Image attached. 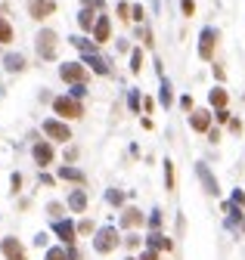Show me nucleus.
<instances>
[{
	"instance_id": "obj_1",
	"label": "nucleus",
	"mask_w": 245,
	"mask_h": 260,
	"mask_svg": "<svg viewBox=\"0 0 245 260\" xmlns=\"http://www.w3.org/2000/svg\"><path fill=\"white\" fill-rule=\"evenodd\" d=\"M93 248H96L99 254H109L112 248H118V232H115V226H102V229L96 232V238H93Z\"/></svg>"
},
{
	"instance_id": "obj_2",
	"label": "nucleus",
	"mask_w": 245,
	"mask_h": 260,
	"mask_svg": "<svg viewBox=\"0 0 245 260\" xmlns=\"http://www.w3.org/2000/svg\"><path fill=\"white\" fill-rule=\"evenodd\" d=\"M53 111H56V115H62V118H81V115H84L81 102L68 99V96H59V99H53Z\"/></svg>"
},
{
	"instance_id": "obj_3",
	"label": "nucleus",
	"mask_w": 245,
	"mask_h": 260,
	"mask_svg": "<svg viewBox=\"0 0 245 260\" xmlns=\"http://www.w3.org/2000/svg\"><path fill=\"white\" fill-rule=\"evenodd\" d=\"M38 53H41V59H53L56 56V31L44 28L38 34Z\"/></svg>"
},
{
	"instance_id": "obj_4",
	"label": "nucleus",
	"mask_w": 245,
	"mask_h": 260,
	"mask_svg": "<svg viewBox=\"0 0 245 260\" xmlns=\"http://www.w3.org/2000/svg\"><path fill=\"white\" fill-rule=\"evenodd\" d=\"M59 74H62V81H72V84H84V78H87V68H84L81 62H65V65L59 68Z\"/></svg>"
},
{
	"instance_id": "obj_5",
	"label": "nucleus",
	"mask_w": 245,
	"mask_h": 260,
	"mask_svg": "<svg viewBox=\"0 0 245 260\" xmlns=\"http://www.w3.org/2000/svg\"><path fill=\"white\" fill-rule=\"evenodd\" d=\"M56 10V0H28V13L34 19H47V16H53Z\"/></svg>"
},
{
	"instance_id": "obj_6",
	"label": "nucleus",
	"mask_w": 245,
	"mask_h": 260,
	"mask_svg": "<svg viewBox=\"0 0 245 260\" xmlns=\"http://www.w3.org/2000/svg\"><path fill=\"white\" fill-rule=\"evenodd\" d=\"M214 44H217V31L214 28H205L202 31V41H199V56H202V59H211Z\"/></svg>"
},
{
	"instance_id": "obj_7",
	"label": "nucleus",
	"mask_w": 245,
	"mask_h": 260,
	"mask_svg": "<svg viewBox=\"0 0 245 260\" xmlns=\"http://www.w3.org/2000/svg\"><path fill=\"white\" fill-rule=\"evenodd\" d=\"M44 134L47 137H53V140H72V130H68L65 124H59V121H44Z\"/></svg>"
},
{
	"instance_id": "obj_8",
	"label": "nucleus",
	"mask_w": 245,
	"mask_h": 260,
	"mask_svg": "<svg viewBox=\"0 0 245 260\" xmlns=\"http://www.w3.org/2000/svg\"><path fill=\"white\" fill-rule=\"evenodd\" d=\"M196 174H199V180H202V186H205L208 195H217L220 192L217 189V180L211 177V171H208V164H196Z\"/></svg>"
},
{
	"instance_id": "obj_9",
	"label": "nucleus",
	"mask_w": 245,
	"mask_h": 260,
	"mask_svg": "<svg viewBox=\"0 0 245 260\" xmlns=\"http://www.w3.org/2000/svg\"><path fill=\"white\" fill-rule=\"evenodd\" d=\"M75 232H78V229H75V226H72V223H68V220H56V235H59V238L65 241L68 248L75 245Z\"/></svg>"
},
{
	"instance_id": "obj_10",
	"label": "nucleus",
	"mask_w": 245,
	"mask_h": 260,
	"mask_svg": "<svg viewBox=\"0 0 245 260\" xmlns=\"http://www.w3.org/2000/svg\"><path fill=\"white\" fill-rule=\"evenodd\" d=\"M4 254H7V260H25V251H22V245L16 238H4Z\"/></svg>"
},
{
	"instance_id": "obj_11",
	"label": "nucleus",
	"mask_w": 245,
	"mask_h": 260,
	"mask_svg": "<svg viewBox=\"0 0 245 260\" xmlns=\"http://www.w3.org/2000/svg\"><path fill=\"white\" fill-rule=\"evenodd\" d=\"M189 124H192V130H199V134H205V130H211V115H208V111H192Z\"/></svg>"
},
{
	"instance_id": "obj_12",
	"label": "nucleus",
	"mask_w": 245,
	"mask_h": 260,
	"mask_svg": "<svg viewBox=\"0 0 245 260\" xmlns=\"http://www.w3.org/2000/svg\"><path fill=\"white\" fill-rule=\"evenodd\" d=\"M109 28H112V25H109V16H99L96 25H93V41H96V44L109 41Z\"/></svg>"
},
{
	"instance_id": "obj_13",
	"label": "nucleus",
	"mask_w": 245,
	"mask_h": 260,
	"mask_svg": "<svg viewBox=\"0 0 245 260\" xmlns=\"http://www.w3.org/2000/svg\"><path fill=\"white\" fill-rule=\"evenodd\" d=\"M34 161H38L41 167L53 161V149H50V143H38V146H34Z\"/></svg>"
},
{
	"instance_id": "obj_14",
	"label": "nucleus",
	"mask_w": 245,
	"mask_h": 260,
	"mask_svg": "<svg viewBox=\"0 0 245 260\" xmlns=\"http://www.w3.org/2000/svg\"><path fill=\"white\" fill-rule=\"evenodd\" d=\"M87 65H90L96 74H109V62L102 59V56H96V53H87Z\"/></svg>"
},
{
	"instance_id": "obj_15",
	"label": "nucleus",
	"mask_w": 245,
	"mask_h": 260,
	"mask_svg": "<svg viewBox=\"0 0 245 260\" xmlns=\"http://www.w3.org/2000/svg\"><path fill=\"white\" fill-rule=\"evenodd\" d=\"M149 248H152V251H171L174 245H171V238H165L162 232H152V235H149Z\"/></svg>"
},
{
	"instance_id": "obj_16",
	"label": "nucleus",
	"mask_w": 245,
	"mask_h": 260,
	"mask_svg": "<svg viewBox=\"0 0 245 260\" xmlns=\"http://www.w3.org/2000/svg\"><path fill=\"white\" fill-rule=\"evenodd\" d=\"M143 223V214H140L137 208H128L125 214H121V226H140Z\"/></svg>"
},
{
	"instance_id": "obj_17",
	"label": "nucleus",
	"mask_w": 245,
	"mask_h": 260,
	"mask_svg": "<svg viewBox=\"0 0 245 260\" xmlns=\"http://www.w3.org/2000/svg\"><path fill=\"white\" fill-rule=\"evenodd\" d=\"M68 208H72V211H84L87 208V192L84 189H75L72 198H68Z\"/></svg>"
},
{
	"instance_id": "obj_18",
	"label": "nucleus",
	"mask_w": 245,
	"mask_h": 260,
	"mask_svg": "<svg viewBox=\"0 0 245 260\" xmlns=\"http://www.w3.org/2000/svg\"><path fill=\"white\" fill-rule=\"evenodd\" d=\"M62 180H75V183H84V171H78V167H62L59 171Z\"/></svg>"
},
{
	"instance_id": "obj_19",
	"label": "nucleus",
	"mask_w": 245,
	"mask_h": 260,
	"mask_svg": "<svg viewBox=\"0 0 245 260\" xmlns=\"http://www.w3.org/2000/svg\"><path fill=\"white\" fill-rule=\"evenodd\" d=\"M78 25H81L84 31H90V25H96V16L90 13V7H87V10H84V13L78 16Z\"/></svg>"
},
{
	"instance_id": "obj_20",
	"label": "nucleus",
	"mask_w": 245,
	"mask_h": 260,
	"mask_svg": "<svg viewBox=\"0 0 245 260\" xmlns=\"http://www.w3.org/2000/svg\"><path fill=\"white\" fill-rule=\"evenodd\" d=\"M4 62H7V71H22V68H25V59H22L19 53H16V56H7Z\"/></svg>"
},
{
	"instance_id": "obj_21",
	"label": "nucleus",
	"mask_w": 245,
	"mask_h": 260,
	"mask_svg": "<svg viewBox=\"0 0 245 260\" xmlns=\"http://www.w3.org/2000/svg\"><path fill=\"white\" fill-rule=\"evenodd\" d=\"M211 105H214V108H223V105H226V90H220V87L211 90Z\"/></svg>"
},
{
	"instance_id": "obj_22",
	"label": "nucleus",
	"mask_w": 245,
	"mask_h": 260,
	"mask_svg": "<svg viewBox=\"0 0 245 260\" xmlns=\"http://www.w3.org/2000/svg\"><path fill=\"white\" fill-rule=\"evenodd\" d=\"M7 41H13V28L7 19H0V44H7Z\"/></svg>"
},
{
	"instance_id": "obj_23",
	"label": "nucleus",
	"mask_w": 245,
	"mask_h": 260,
	"mask_svg": "<svg viewBox=\"0 0 245 260\" xmlns=\"http://www.w3.org/2000/svg\"><path fill=\"white\" fill-rule=\"evenodd\" d=\"M165 186H168V189H174V164L171 161H165Z\"/></svg>"
},
{
	"instance_id": "obj_24",
	"label": "nucleus",
	"mask_w": 245,
	"mask_h": 260,
	"mask_svg": "<svg viewBox=\"0 0 245 260\" xmlns=\"http://www.w3.org/2000/svg\"><path fill=\"white\" fill-rule=\"evenodd\" d=\"M65 257H68L65 248H50V251H47V260H65Z\"/></svg>"
},
{
	"instance_id": "obj_25",
	"label": "nucleus",
	"mask_w": 245,
	"mask_h": 260,
	"mask_svg": "<svg viewBox=\"0 0 245 260\" xmlns=\"http://www.w3.org/2000/svg\"><path fill=\"white\" fill-rule=\"evenodd\" d=\"M140 68H143V53L134 50V56H131V71H140Z\"/></svg>"
},
{
	"instance_id": "obj_26",
	"label": "nucleus",
	"mask_w": 245,
	"mask_h": 260,
	"mask_svg": "<svg viewBox=\"0 0 245 260\" xmlns=\"http://www.w3.org/2000/svg\"><path fill=\"white\" fill-rule=\"evenodd\" d=\"M159 96H162V102H165V105H171V102H174V96H171V84H168V81L162 84V93H159Z\"/></svg>"
},
{
	"instance_id": "obj_27",
	"label": "nucleus",
	"mask_w": 245,
	"mask_h": 260,
	"mask_svg": "<svg viewBox=\"0 0 245 260\" xmlns=\"http://www.w3.org/2000/svg\"><path fill=\"white\" fill-rule=\"evenodd\" d=\"M78 232H81V235H90V232H93V223H90V220H81V223H78Z\"/></svg>"
},
{
	"instance_id": "obj_28",
	"label": "nucleus",
	"mask_w": 245,
	"mask_h": 260,
	"mask_svg": "<svg viewBox=\"0 0 245 260\" xmlns=\"http://www.w3.org/2000/svg\"><path fill=\"white\" fill-rule=\"evenodd\" d=\"M47 211H50V217H62V204L50 201V204H47Z\"/></svg>"
},
{
	"instance_id": "obj_29",
	"label": "nucleus",
	"mask_w": 245,
	"mask_h": 260,
	"mask_svg": "<svg viewBox=\"0 0 245 260\" xmlns=\"http://www.w3.org/2000/svg\"><path fill=\"white\" fill-rule=\"evenodd\" d=\"M109 201H112V204H121V201H125V192H118V189H109Z\"/></svg>"
},
{
	"instance_id": "obj_30",
	"label": "nucleus",
	"mask_w": 245,
	"mask_h": 260,
	"mask_svg": "<svg viewBox=\"0 0 245 260\" xmlns=\"http://www.w3.org/2000/svg\"><path fill=\"white\" fill-rule=\"evenodd\" d=\"M180 7H183V13H186V16H192V13H196V4H192V0H183Z\"/></svg>"
},
{
	"instance_id": "obj_31",
	"label": "nucleus",
	"mask_w": 245,
	"mask_h": 260,
	"mask_svg": "<svg viewBox=\"0 0 245 260\" xmlns=\"http://www.w3.org/2000/svg\"><path fill=\"white\" fill-rule=\"evenodd\" d=\"M128 13H131V7H128V4H118V19H131Z\"/></svg>"
},
{
	"instance_id": "obj_32",
	"label": "nucleus",
	"mask_w": 245,
	"mask_h": 260,
	"mask_svg": "<svg viewBox=\"0 0 245 260\" xmlns=\"http://www.w3.org/2000/svg\"><path fill=\"white\" fill-rule=\"evenodd\" d=\"M10 186H13V192H19V186H22V177H19V174H13V180H10Z\"/></svg>"
},
{
	"instance_id": "obj_33",
	"label": "nucleus",
	"mask_w": 245,
	"mask_h": 260,
	"mask_svg": "<svg viewBox=\"0 0 245 260\" xmlns=\"http://www.w3.org/2000/svg\"><path fill=\"white\" fill-rule=\"evenodd\" d=\"M217 121L226 124V121H230V111H226V108H217Z\"/></svg>"
},
{
	"instance_id": "obj_34",
	"label": "nucleus",
	"mask_w": 245,
	"mask_h": 260,
	"mask_svg": "<svg viewBox=\"0 0 245 260\" xmlns=\"http://www.w3.org/2000/svg\"><path fill=\"white\" fill-rule=\"evenodd\" d=\"M140 260H159V254H155V251L149 248V251H143V254H140Z\"/></svg>"
},
{
	"instance_id": "obj_35",
	"label": "nucleus",
	"mask_w": 245,
	"mask_h": 260,
	"mask_svg": "<svg viewBox=\"0 0 245 260\" xmlns=\"http://www.w3.org/2000/svg\"><path fill=\"white\" fill-rule=\"evenodd\" d=\"M131 108H134V111L140 108V93H131Z\"/></svg>"
},
{
	"instance_id": "obj_36",
	"label": "nucleus",
	"mask_w": 245,
	"mask_h": 260,
	"mask_svg": "<svg viewBox=\"0 0 245 260\" xmlns=\"http://www.w3.org/2000/svg\"><path fill=\"white\" fill-rule=\"evenodd\" d=\"M149 223H152L155 229H159V223H162V214H159V211H152V220H149Z\"/></svg>"
},
{
	"instance_id": "obj_37",
	"label": "nucleus",
	"mask_w": 245,
	"mask_h": 260,
	"mask_svg": "<svg viewBox=\"0 0 245 260\" xmlns=\"http://www.w3.org/2000/svg\"><path fill=\"white\" fill-rule=\"evenodd\" d=\"M233 204H245V195H242V192H239V189H236V192H233Z\"/></svg>"
},
{
	"instance_id": "obj_38",
	"label": "nucleus",
	"mask_w": 245,
	"mask_h": 260,
	"mask_svg": "<svg viewBox=\"0 0 245 260\" xmlns=\"http://www.w3.org/2000/svg\"><path fill=\"white\" fill-rule=\"evenodd\" d=\"M125 245H128V248H137V245H140V238H137V235H128Z\"/></svg>"
},
{
	"instance_id": "obj_39",
	"label": "nucleus",
	"mask_w": 245,
	"mask_h": 260,
	"mask_svg": "<svg viewBox=\"0 0 245 260\" xmlns=\"http://www.w3.org/2000/svg\"><path fill=\"white\" fill-rule=\"evenodd\" d=\"M72 93H75V96L81 99V96H84V93H87V90H84V84H75V90H72Z\"/></svg>"
},
{
	"instance_id": "obj_40",
	"label": "nucleus",
	"mask_w": 245,
	"mask_h": 260,
	"mask_svg": "<svg viewBox=\"0 0 245 260\" xmlns=\"http://www.w3.org/2000/svg\"><path fill=\"white\" fill-rule=\"evenodd\" d=\"M84 4H87V7H96V10H99V7H102V0H84Z\"/></svg>"
}]
</instances>
